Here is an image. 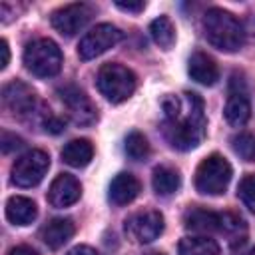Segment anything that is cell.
<instances>
[{
  "mask_svg": "<svg viewBox=\"0 0 255 255\" xmlns=\"http://www.w3.org/2000/svg\"><path fill=\"white\" fill-rule=\"evenodd\" d=\"M92 14L94 10L88 4L76 2V4H68V6L54 10L50 16V22L62 36H74L90 22Z\"/></svg>",
  "mask_w": 255,
  "mask_h": 255,
  "instance_id": "30bf717a",
  "label": "cell"
},
{
  "mask_svg": "<svg viewBox=\"0 0 255 255\" xmlns=\"http://www.w3.org/2000/svg\"><path fill=\"white\" fill-rule=\"evenodd\" d=\"M58 96L64 104V108L68 110V116L74 124L78 126H90L92 122H96V108L94 104L90 102V98L78 88V86H64V88H58Z\"/></svg>",
  "mask_w": 255,
  "mask_h": 255,
  "instance_id": "9c48e42d",
  "label": "cell"
},
{
  "mask_svg": "<svg viewBox=\"0 0 255 255\" xmlns=\"http://www.w3.org/2000/svg\"><path fill=\"white\" fill-rule=\"evenodd\" d=\"M149 32H151L153 42L163 50H169L173 46V42H175V28H173V24H171V20L167 16L155 18L149 24Z\"/></svg>",
  "mask_w": 255,
  "mask_h": 255,
  "instance_id": "603a6c76",
  "label": "cell"
},
{
  "mask_svg": "<svg viewBox=\"0 0 255 255\" xmlns=\"http://www.w3.org/2000/svg\"><path fill=\"white\" fill-rule=\"evenodd\" d=\"M74 231H76V229H74L72 219H68V217H54V219H50V221L42 227L40 237H42V241H44L50 249H60L62 245H66V243L72 239Z\"/></svg>",
  "mask_w": 255,
  "mask_h": 255,
  "instance_id": "2e32d148",
  "label": "cell"
},
{
  "mask_svg": "<svg viewBox=\"0 0 255 255\" xmlns=\"http://www.w3.org/2000/svg\"><path fill=\"white\" fill-rule=\"evenodd\" d=\"M8 255H38V251L28 247V245H16L8 251Z\"/></svg>",
  "mask_w": 255,
  "mask_h": 255,
  "instance_id": "f546056e",
  "label": "cell"
},
{
  "mask_svg": "<svg viewBox=\"0 0 255 255\" xmlns=\"http://www.w3.org/2000/svg\"><path fill=\"white\" fill-rule=\"evenodd\" d=\"M50 167V155L42 149H30L12 165V183L18 187L38 185Z\"/></svg>",
  "mask_w": 255,
  "mask_h": 255,
  "instance_id": "8992f818",
  "label": "cell"
},
{
  "mask_svg": "<svg viewBox=\"0 0 255 255\" xmlns=\"http://www.w3.org/2000/svg\"><path fill=\"white\" fill-rule=\"evenodd\" d=\"M24 66L38 78L56 76L62 68V52L50 38H38L24 50Z\"/></svg>",
  "mask_w": 255,
  "mask_h": 255,
  "instance_id": "277c9868",
  "label": "cell"
},
{
  "mask_svg": "<svg viewBox=\"0 0 255 255\" xmlns=\"http://www.w3.org/2000/svg\"><path fill=\"white\" fill-rule=\"evenodd\" d=\"M145 255H163V253H157V251H153V253H145Z\"/></svg>",
  "mask_w": 255,
  "mask_h": 255,
  "instance_id": "d6a6232c",
  "label": "cell"
},
{
  "mask_svg": "<svg viewBox=\"0 0 255 255\" xmlns=\"http://www.w3.org/2000/svg\"><path fill=\"white\" fill-rule=\"evenodd\" d=\"M201 24L207 42L221 52H237L245 44L243 24L223 8H209Z\"/></svg>",
  "mask_w": 255,
  "mask_h": 255,
  "instance_id": "7a4b0ae2",
  "label": "cell"
},
{
  "mask_svg": "<svg viewBox=\"0 0 255 255\" xmlns=\"http://www.w3.org/2000/svg\"><path fill=\"white\" fill-rule=\"evenodd\" d=\"M126 235L135 243H151L163 231V215L155 209H143L129 215L124 223Z\"/></svg>",
  "mask_w": 255,
  "mask_h": 255,
  "instance_id": "52a82bcc",
  "label": "cell"
},
{
  "mask_svg": "<svg viewBox=\"0 0 255 255\" xmlns=\"http://www.w3.org/2000/svg\"><path fill=\"white\" fill-rule=\"evenodd\" d=\"M231 181V165L229 161L219 155H207L195 171V189L203 195H221Z\"/></svg>",
  "mask_w": 255,
  "mask_h": 255,
  "instance_id": "5b68a950",
  "label": "cell"
},
{
  "mask_svg": "<svg viewBox=\"0 0 255 255\" xmlns=\"http://www.w3.org/2000/svg\"><path fill=\"white\" fill-rule=\"evenodd\" d=\"M0 68L4 70L6 66H8V62H10V48H8V42L6 40H0Z\"/></svg>",
  "mask_w": 255,
  "mask_h": 255,
  "instance_id": "f1b7e54d",
  "label": "cell"
},
{
  "mask_svg": "<svg viewBox=\"0 0 255 255\" xmlns=\"http://www.w3.org/2000/svg\"><path fill=\"white\" fill-rule=\"evenodd\" d=\"M2 102H4L6 110H10L14 116H20V118L34 116V112L38 110L34 90L20 80L10 82L2 88Z\"/></svg>",
  "mask_w": 255,
  "mask_h": 255,
  "instance_id": "8fae6325",
  "label": "cell"
},
{
  "mask_svg": "<svg viewBox=\"0 0 255 255\" xmlns=\"http://www.w3.org/2000/svg\"><path fill=\"white\" fill-rule=\"evenodd\" d=\"M36 215H38V209L30 197L14 195L6 201V217L14 225H28L36 219Z\"/></svg>",
  "mask_w": 255,
  "mask_h": 255,
  "instance_id": "ac0fdd59",
  "label": "cell"
},
{
  "mask_svg": "<svg viewBox=\"0 0 255 255\" xmlns=\"http://www.w3.org/2000/svg\"><path fill=\"white\" fill-rule=\"evenodd\" d=\"M116 6L124 12H141L143 10V2H116Z\"/></svg>",
  "mask_w": 255,
  "mask_h": 255,
  "instance_id": "83f0119b",
  "label": "cell"
},
{
  "mask_svg": "<svg viewBox=\"0 0 255 255\" xmlns=\"http://www.w3.org/2000/svg\"><path fill=\"white\" fill-rule=\"evenodd\" d=\"M165 114L163 135L171 147L187 151L199 145L205 131L203 100L195 92H185L179 96H165L161 100Z\"/></svg>",
  "mask_w": 255,
  "mask_h": 255,
  "instance_id": "6da1fadb",
  "label": "cell"
},
{
  "mask_svg": "<svg viewBox=\"0 0 255 255\" xmlns=\"http://www.w3.org/2000/svg\"><path fill=\"white\" fill-rule=\"evenodd\" d=\"M183 223L187 229L197 233H215L221 229V213H215L203 207H193L185 213Z\"/></svg>",
  "mask_w": 255,
  "mask_h": 255,
  "instance_id": "e0dca14e",
  "label": "cell"
},
{
  "mask_svg": "<svg viewBox=\"0 0 255 255\" xmlns=\"http://www.w3.org/2000/svg\"><path fill=\"white\" fill-rule=\"evenodd\" d=\"M139 189H141V185H139L137 177L128 171H122L112 179L108 195L114 205H128L129 201H133L137 197Z\"/></svg>",
  "mask_w": 255,
  "mask_h": 255,
  "instance_id": "9a60e30c",
  "label": "cell"
},
{
  "mask_svg": "<svg viewBox=\"0 0 255 255\" xmlns=\"http://www.w3.org/2000/svg\"><path fill=\"white\" fill-rule=\"evenodd\" d=\"M223 114H225V120L235 128L243 126L251 116V104H249L245 86H243V82L237 80V76H233V80H231L229 98H227Z\"/></svg>",
  "mask_w": 255,
  "mask_h": 255,
  "instance_id": "7c38bea8",
  "label": "cell"
},
{
  "mask_svg": "<svg viewBox=\"0 0 255 255\" xmlns=\"http://www.w3.org/2000/svg\"><path fill=\"white\" fill-rule=\"evenodd\" d=\"M96 84L108 102L122 104L135 90V74L122 64H104L98 72Z\"/></svg>",
  "mask_w": 255,
  "mask_h": 255,
  "instance_id": "3957f363",
  "label": "cell"
},
{
  "mask_svg": "<svg viewBox=\"0 0 255 255\" xmlns=\"http://www.w3.org/2000/svg\"><path fill=\"white\" fill-rule=\"evenodd\" d=\"M124 38V32L112 24H98L92 28L78 44V56L82 60H92L104 52H108L112 46H116Z\"/></svg>",
  "mask_w": 255,
  "mask_h": 255,
  "instance_id": "ba28073f",
  "label": "cell"
},
{
  "mask_svg": "<svg viewBox=\"0 0 255 255\" xmlns=\"http://www.w3.org/2000/svg\"><path fill=\"white\" fill-rule=\"evenodd\" d=\"M151 185L157 195H171L179 189V173L169 165H159L153 169Z\"/></svg>",
  "mask_w": 255,
  "mask_h": 255,
  "instance_id": "44dd1931",
  "label": "cell"
},
{
  "mask_svg": "<svg viewBox=\"0 0 255 255\" xmlns=\"http://www.w3.org/2000/svg\"><path fill=\"white\" fill-rule=\"evenodd\" d=\"M94 155V147L88 139H72L64 145L62 149V159L64 163L72 165V167H84L92 161Z\"/></svg>",
  "mask_w": 255,
  "mask_h": 255,
  "instance_id": "d6986e66",
  "label": "cell"
},
{
  "mask_svg": "<svg viewBox=\"0 0 255 255\" xmlns=\"http://www.w3.org/2000/svg\"><path fill=\"white\" fill-rule=\"evenodd\" d=\"M66 255H100L96 249H92V247H88V245H78V247H74V249H70Z\"/></svg>",
  "mask_w": 255,
  "mask_h": 255,
  "instance_id": "4dcf8cb0",
  "label": "cell"
},
{
  "mask_svg": "<svg viewBox=\"0 0 255 255\" xmlns=\"http://www.w3.org/2000/svg\"><path fill=\"white\" fill-rule=\"evenodd\" d=\"M124 149H126V155L133 161H141L149 155V143L145 139L143 133L139 131H129L126 141H124Z\"/></svg>",
  "mask_w": 255,
  "mask_h": 255,
  "instance_id": "cb8c5ba5",
  "label": "cell"
},
{
  "mask_svg": "<svg viewBox=\"0 0 255 255\" xmlns=\"http://www.w3.org/2000/svg\"><path fill=\"white\" fill-rule=\"evenodd\" d=\"M219 233H223L229 239L231 245H237V243L241 245L245 241V237H247V225H245L241 215L227 211V213H221V229H219Z\"/></svg>",
  "mask_w": 255,
  "mask_h": 255,
  "instance_id": "7402d4cb",
  "label": "cell"
},
{
  "mask_svg": "<svg viewBox=\"0 0 255 255\" xmlns=\"http://www.w3.org/2000/svg\"><path fill=\"white\" fill-rule=\"evenodd\" d=\"M237 195H239V199L243 201V205H245L251 213H255V173H249V175H245V177L239 181V185H237Z\"/></svg>",
  "mask_w": 255,
  "mask_h": 255,
  "instance_id": "484cf974",
  "label": "cell"
},
{
  "mask_svg": "<svg viewBox=\"0 0 255 255\" xmlns=\"http://www.w3.org/2000/svg\"><path fill=\"white\" fill-rule=\"evenodd\" d=\"M179 255H219V245L203 235H191L183 237L177 245Z\"/></svg>",
  "mask_w": 255,
  "mask_h": 255,
  "instance_id": "ffe728a7",
  "label": "cell"
},
{
  "mask_svg": "<svg viewBox=\"0 0 255 255\" xmlns=\"http://www.w3.org/2000/svg\"><path fill=\"white\" fill-rule=\"evenodd\" d=\"M24 145V139L18 137L16 133H8V131H2V137H0V147H2V153H10L14 149H20Z\"/></svg>",
  "mask_w": 255,
  "mask_h": 255,
  "instance_id": "4316f807",
  "label": "cell"
},
{
  "mask_svg": "<svg viewBox=\"0 0 255 255\" xmlns=\"http://www.w3.org/2000/svg\"><path fill=\"white\" fill-rule=\"evenodd\" d=\"M80 195H82V185L70 173L56 175V179L50 183V189H48V201L54 207H68L76 203Z\"/></svg>",
  "mask_w": 255,
  "mask_h": 255,
  "instance_id": "4fadbf2b",
  "label": "cell"
},
{
  "mask_svg": "<svg viewBox=\"0 0 255 255\" xmlns=\"http://www.w3.org/2000/svg\"><path fill=\"white\" fill-rule=\"evenodd\" d=\"M231 147L233 151L245 159V161H255V135L249 131H239L231 137Z\"/></svg>",
  "mask_w": 255,
  "mask_h": 255,
  "instance_id": "d4e9b609",
  "label": "cell"
},
{
  "mask_svg": "<svg viewBox=\"0 0 255 255\" xmlns=\"http://www.w3.org/2000/svg\"><path fill=\"white\" fill-rule=\"evenodd\" d=\"M247 255H255V247H251V251H249Z\"/></svg>",
  "mask_w": 255,
  "mask_h": 255,
  "instance_id": "1f68e13d",
  "label": "cell"
},
{
  "mask_svg": "<svg viewBox=\"0 0 255 255\" xmlns=\"http://www.w3.org/2000/svg\"><path fill=\"white\" fill-rule=\"evenodd\" d=\"M187 72H189L191 80H195L197 84H203V86H213L219 80V68H217L215 60L203 52L191 54Z\"/></svg>",
  "mask_w": 255,
  "mask_h": 255,
  "instance_id": "5bb4252c",
  "label": "cell"
}]
</instances>
